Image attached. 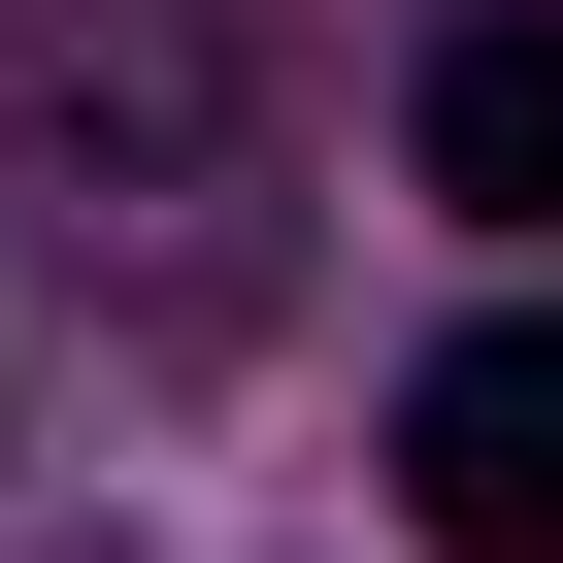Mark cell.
Listing matches in <instances>:
<instances>
[{
    "instance_id": "obj_1",
    "label": "cell",
    "mask_w": 563,
    "mask_h": 563,
    "mask_svg": "<svg viewBox=\"0 0 563 563\" xmlns=\"http://www.w3.org/2000/svg\"><path fill=\"white\" fill-rule=\"evenodd\" d=\"M398 497H431L464 563H563V299L431 332V398H398Z\"/></svg>"
},
{
    "instance_id": "obj_2",
    "label": "cell",
    "mask_w": 563,
    "mask_h": 563,
    "mask_svg": "<svg viewBox=\"0 0 563 563\" xmlns=\"http://www.w3.org/2000/svg\"><path fill=\"white\" fill-rule=\"evenodd\" d=\"M398 133H431V199H464V232H563V34H530V0H464Z\"/></svg>"
}]
</instances>
